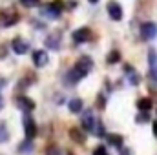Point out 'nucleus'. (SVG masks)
Returning a JSON list of instances; mask_svg holds the SVG:
<instances>
[{"instance_id": "6ab92c4d", "label": "nucleus", "mask_w": 157, "mask_h": 155, "mask_svg": "<svg viewBox=\"0 0 157 155\" xmlns=\"http://www.w3.org/2000/svg\"><path fill=\"white\" fill-rule=\"evenodd\" d=\"M70 135H71V139H77V141H82V135L78 133V130H75V128L71 130V133H70Z\"/></svg>"}, {"instance_id": "4be33fe9", "label": "nucleus", "mask_w": 157, "mask_h": 155, "mask_svg": "<svg viewBox=\"0 0 157 155\" xmlns=\"http://www.w3.org/2000/svg\"><path fill=\"white\" fill-rule=\"evenodd\" d=\"M154 131H155V135H157V122L154 124Z\"/></svg>"}, {"instance_id": "ddd939ff", "label": "nucleus", "mask_w": 157, "mask_h": 155, "mask_svg": "<svg viewBox=\"0 0 157 155\" xmlns=\"http://www.w3.org/2000/svg\"><path fill=\"white\" fill-rule=\"evenodd\" d=\"M137 108L143 110V112H148V110L152 108V100H150V99H141V100L137 102Z\"/></svg>"}, {"instance_id": "f257e3e1", "label": "nucleus", "mask_w": 157, "mask_h": 155, "mask_svg": "<svg viewBox=\"0 0 157 155\" xmlns=\"http://www.w3.org/2000/svg\"><path fill=\"white\" fill-rule=\"evenodd\" d=\"M91 68H93V60L90 59V57H80L77 60V64L73 66V70L70 71V82H78L80 78H84L90 71H91Z\"/></svg>"}, {"instance_id": "aec40b11", "label": "nucleus", "mask_w": 157, "mask_h": 155, "mask_svg": "<svg viewBox=\"0 0 157 155\" xmlns=\"http://www.w3.org/2000/svg\"><path fill=\"white\" fill-rule=\"evenodd\" d=\"M22 4H24L26 7H33V6L39 4V0H22Z\"/></svg>"}, {"instance_id": "412c9836", "label": "nucleus", "mask_w": 157, "mask_h": 155, "mask_svg": "<svg viewBox=\"0 0 157 155\" xmlns=\"http://www.w3.org/2000/svg\"><path fill=\"white\" fill-rule=\"evenodd\" d=\"M48 155H60V153H59L57 146H51V148H48Z\"/></svg>"}, {"instance_id": "9d476101", "label": "nucleus", "mask_w": 157, "mask_h": 155, "mask_svg": "<svg viewBox=\"0 0 157 155\" xmlns=\"http://www.w3.org/2000/svg\"><path fill=\"white\" fill-rule=\"evenodd\" d=\"M18 108H22L24 112H31V110L35 108V104H33V100L28 99V97H18Z\"/></svg>"}, {"instance_id": "f3484780", "label": "nucleus", "mask_w": 157, "mask_h": 155, "mask_svg": "<svg viewBox=\"0 0 157 155\" xmlns=\"http://www.w3.org/2000/svg\"><path fill=\"white\" fill-rule=\"evenodd\" d=\"M119 59H121V55H119V51H112V53L108 55V62H110V64H113V62H117Z\"/></svg>"}, {"instance_id": "2eb2a0df", "label": "nucleus", "mask_w": 157, "mask_h": 155, "mask_svg": "<svg viewBox=\"0 0 157 155\" xmlns=\"http://www.w3.org/2000/svg\"><path fill=\"white\" fill-rule=\"evenodd\" d=\"M126 71H128V78H130L132 84H139V75H137L132 68H126Z\"/></svg>"}, {"instance_id": "0eeeda50", "label": "nucleus", "mask_w": 157, "mask_h": 155, "mask_svg": "<svg viewBox=\"0 0 157 155\" xmlns=\"http://www.w3.org/2000/svg\"><path fill=\"white\" fill-rule=\"evenodd\" d=\"M82 126H84V130H88V131L95 130V117H93V112H91V110L84 112V115H82Z\"/></svg>"}, {"instance_id": "1a4fd4ad", "label": "nucleus", "mask_w": 157, "mask_h": 155, "mask_svg": "<svg viewBox=\"0 0 157 155\" xmlns=\"http://www.w3.org/2000/svg\"><path fill=\"white\" fill-rule=\"evenodd\" d=\"M88 39H90V29L88 28H78V29L73 31V42L82 44V42H86Z\"/></svg>"}, {"instance_id": "f8f14e48", "label": "nucleus", "mask_w": 157, "mask_h": 155, "mask_svg": "<svg viewBox=\"0 0 157 155\" xmlns=\"http://www.w3.org/2000/svg\"><path fill=\"white\" fill-rule=\"evenodd\" d=\"M80 110H82V100H80V99H73V100H70V112L78 113Z\"/></svg>"}, {"instance_id": "a211bd4d", "label": "nucleus", "mask_w": 157, "mask_h": 155, "mask_svg": "<svg viewBox=\"0 0 157 155\" xmlns=\"http://www.w3.org/2000/svg\"><path fill=\"white\" fill-rule=\"evenodd\" d=\"M93 155H110V153L106 152V148H104V146H99V148L93 152Z\"/></svg>"}, {"instance_id": "f03ea898", "label": "nucleus", "mask_w": 157, "mask_h": 155, "mask_svg": "<svg viewBox=\"0 0 157 155\" xmlns=\"http://www.w3.org/2000/svg\"><path fill=\"white\" fill-rule=\"evenodd\" d=\"M141 37L144 40H152L157 37V26L154 22H144L141 26Z\"/></svg>"}, {"instance_id": "20e7f679", "label": "nucleus", "mask_w": 157, "mask_h": 155, "mask_svg": "<svg viewBox=\"0 0 157 155\" xmlns=\"http://www.w3.org/2000/svg\"><path fill=\"white\" fill-rule=\"evenodd\" d=\"M108 15L112 20H121L122 18V7L119 6L117 2H108Z\"/></svg>"}, {"instance_id": "423d86ee", "label": "nucleus", "mask_w": 157, "mask_h": 155, "mask_svg": "<svg viewBox=\"0 0 157 155\" xmlns=\"http://www.w3.org/2000/svg\"><path fill=\"white\" fill-rule=\"evenodd\" d=\"M33 64H35L37 68H44V66L48 64V53H46L44 49H37V51L33 53Z\"/></svg>"}, {"instance_id": "7ed1b4c3", "label": "nucleus", "mask_w": 157, "mask_h": 155, "mask_svg": "<svg viewBox=\"0 0 157 155\" xmlns=\"http://www.w3.org/2000/svg\"><path fill=\"white\" fill-rule=\"evenodd\" d=\"M148 66H150V77L157 84V51L155 49L148 51Z\"/></svg>"}, {"instance_id": "39448f33", "label": "nucleus", "mask_w": 157, "mask_h": 155, "mask_svg": "<svg viewBox=\"0 0 157 155\" xmlns=\"http://www.w3.org/2000/svg\"><path fill=\"white\" fill-rule=\"evenodd\" d=\"M11 47H13V51H15L17 55H24V53H28L29 44H28L24 39H15L13 42H11Z\"/></svg>"}, {"instance_id": "9b49d317", "label": "nucleus", "mask_w": 157, "mask_h": 155, "mask_svg": "<svg viewBox=\"0 0 157 155\" xmlns=\"http://www.w3.org/2000/svg\"><path fill=\"white\" fill-rule=\"evenodd\" d=\"M59 44H60V35H57V33H53V35H49V37L46 39V46L51 47V49H57Z\"/></svg>"}, {"instance_id": "4468645a", "label": "nucleus", "mask_w": 157, "mask_h": 155, "mask_svg": "<svg viewBox=\"0 0 157 155\" xmlns=\"http://www.w3.org/2000/svg\"><path fill=\"white\" fill-rule=\"evenodd\" d=\"M108 142H112L115 148H121L122 146V137H119V135H108Z\"/></svg>"}, {"instance_id": "dca6fc26", "label": "nucleus", "mask_w": 157, "mask_h": 155, "mask_svg": "<svg viewBox=\"0 0 157 155\" xmlns=\"http://www.w3.org/2000/svg\"><path fill=\"white\" fill-rule=\"evenodd\" d=\"M7 139H9V133L6 131V124L0 122V142H6Z\"/></svg>"}, {"instance_id": "6e6552de", "label": "nucleus", "mask_w": 157, "mask_h": 155, "mask_svg": "<svg viewBox=\"0 0 157 155\" xmlns=\"http://www.w3.org/2000/svg\"><path fill=\"white\" fill-rule=\"evenodd\" d=\"M24 128H26V137L28 139H33L35 133H37V126H35V120L31 117H24Z\"/></svg>"}]
</instances>
